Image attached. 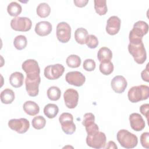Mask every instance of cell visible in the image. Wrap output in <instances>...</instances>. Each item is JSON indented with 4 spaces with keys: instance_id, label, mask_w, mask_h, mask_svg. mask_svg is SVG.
<instances>
[{
    "instance_id": "cell-1",
    "label": "cell",
    "mask_w": 149,
    "mask_h": 149,
    "mask_svg": "<svg viewBox=\"0 0 149 149\" xmlns=\"http://www.w3.org/2000/svg\"><path fill=\"white\" fill-rule=\"evenodd\" d=\"M127 97L129 100L133 103L147 100L149 97V87L147 85L133 86L129 89Z\"/></svg>"
},
{
    "instance_id": "cell-2",
    "label": "cell",
    "mask_w": 149,
    "mask_h": 149,
    "mask_svg": "<svg viewBox=\"0 0 149 149\" xmlns=\"http://www.w3.org/2000/svg\"><path fill=\"white\" fill-rule=\"evenodd\" d=\"M128 51L138 64H142L146 61L147 54L143 41L129 42Z\"/></svg>"
},
{
    "instance_id": "cell-3",
    "label": "cell",
    "mask_w": 149,
    "mask_h": 149,
    "mask_svg": "<svg viewBox=\"0 0 149 149\" xmlns=\"http://www.w3.org/2000/svg\"><path fill=\"white\" fill-rule=\"evenodd\" d=\"M116 138L120 146L125 148H134L138 143L137 137L125 129L119 130Z\"/></svg>"
},
{
    "instance_id": "cell-4",
    "label": "cell",
    "mask_w": 149,
    "mask_h": 149,
    "mask_svg": "<svg viewBox=\"0 0 149 149\" xmlns=\"http://www.w3.org/2000/svg\"><path fill=\"white\" fill-rule=\"evenodd\" d=\"M148 31V24L142 20H139L133 25L132 30L129 33V39L130 42L142 41L143 37Z\"/></svg>"
},
{
    "instance_id": "cell-5",
    "label": "cell",
    "mask_w": 149,
    "mask_h": 149,
    "mask_svg": "<svg viewBox=\"0 0 149 149\" xmlns=\"http://www.w3.org/2000/svg\"><path fill=\"white\" fill-rule=\"evenodd\" d=\"M106 136L102 132H96L93 133L87 134L86 137L87 144L94 148H104L106 144Z\"/></svg>"
},
{
    "instance_id": "cell-6",
    "label": "cell",
    "mask_w": 149,
    "mask_h": 149,
    "mask_svg": "<svg viewBox=\"0 0 149 149\" xmlns=\"http://www.w3.org/2000/svg\"><path fill=\"white\" fill-rule=\"evenodd\" d=\"M59 123L64 133L72 134L76 130V126L73 122V115L68 112L62 113L59 118Z\"/></svg>"
},
{
    "instance_id": "cell-7",
    "label": "cell",
    "mask_w": 149,
    "mask_h": 149,
    "mask_svg": "<svg viewBox=\"0 0 149 149\" xmlns=\"http://www.w3.org/2000/svg\"><path fill=\"white\" fill-rule=\"evenodd\" d=\"M31 20L27 17H16L10 22L11 28L19 31H27L31 28Z\"/></svg>"
},
{
    "instance_id": "cell-8",
    "label": "cell",
    "mask_w": 149,
    "mask_h": 149,
    "mask_svg": "<svg viewBox=\"0 0 149 149\" xmlns=\"http://www.w3.org/2000/svg\"><path fill=\"white\" fill-rule=\"evenodd\" d=\"M58 40L62 42H68L71 37V27L70 25L65 22H60L56 26V31Z\"/></svg>"
},
{
    "instance_id": "cell-9",
    "label": "cell",
    "mask_w": 149,
    "mask_h": 149,
    "mask_svg": "<svg viewBox=\"0 0 149 149\" xmlns=\"http://www.w3.org/2000/svg\"><path fill=\"white\" fill-rule=\"evenodd\" d=\"M23 70L26 73V77H36L40 76V69L38 62L32 59H27L22 65Z\"/></svg>"
},
{
    "instance_id": "cell-10",
    "label": "cell",
    "mask_w": 149,
    "mask_h": 149,
    "mask_svg": "<svg viewBox=\"0 0 149 149\" xmlns=\"http://www.w3.org/2000/svg\"><path fill=\"white\" fill-rule=\"evenodd\" d=\"M65 71L64 66L59 63L50 65L44 69V76L49 80H56L59 79Z\"/></svg>"
},
{
    "instance_id": "cell-11",
    "label": "cell",
    "mask_w": 149,
    "mask_h": 149,
    "mask_svg": "<svg viewBox=\"0 0 149 149\" xmlns=\"http://www.w3.org/2000/svg\"><path fill=\"white\" fill-rule=\"evenodd\" d=\"M8 126L18 133H26L30 127L29 121L26 118L12 119L8 122Z\"/></svg>"
},
{
    "instance_id": "cell-12",
    "label": "cell",
    "mask_w": 149,
    "mask_h": 149,
    "mask_svg": "<svg viewBox=\"0 0 149 149\" xmlns=\"http://www.w3.org/2000/svg\"><path fill=\"white\" fill-rule=\"evenodd\" d=\"M40 82V76L33 78L26 77L25 79V85L26 90L29 95L31 97H36L38 94V87Z\"/></svg>"
},
{
    "instance_id": "cell-13",
    "label": "cell",
    "mask_w": 149,
    "mask_h": 149,
    "mask_svg": "<svg viewBox=\"0 0 149 149\" xmlns=\"http://www.w3.org/2000/svg\"><path fill=\"white\" fill-rule=\"evenodd\" d=\"M63 98L66 106L69 109H73L77 105L79 93L74 89L69 88L65 91Z\"/></svg>"
},
{
    "instance_id": "cell-14",
    "label": "cell",
    "mask_w": 149,
    "mask_h": 149,
    "mask_svg": "<svg viewBox=\"0 0 149 149\" xmlns=\"http://www.w3.org/2000/svg\"><path fill=\"white\" fill-rule=\"evenodd\" d=\"M66 81L71 85L80 87L86 81L85 76L79 71L69 72L65 76Z\"/></svg>"
},
{
    "instance_id": "cell-15",
    "label": "cell",
    "mask_w": 149,
    "mask_h": 149,
    "mask_svg": "<svg viewBox=\"0 0 149 149\" xmlns=\"http://www.w3.org/2000/svg\"><path fill=\"white\" fill-rule=\"evenodd\" d=\"M94 121L95 116L92 113H86L84 115L82 124L85 126L87 134L99 131V127Z\"/></svg>"
},
{
    "instance_id": "cell-16",
    "label": "cell",
    "mask_w": 149,
    "mask_h": 149,
    "mask_svg": "<svg viewBox=\"0 0 149 149\" xmlns=\"http://www.w3.org/2000/svg\"><path fill=\"white\" fill-rule=\"evenodd\" d=\"M121 20L116 16H112L107 20L106 31L110 35L116 34L120 27Z\"/></svg>"
},
{
    "instance_id": "cell-17",
    "label": "cell",
    "mask_w": 149,
    "mask_h": 149,
    "mask_svg": "<svg viewBox=\"0 0 149 149\" xmlns=\"http://www.w3.org/2000/svg\"><path fill=\"white\" fill-rule=\"evenodd\" d=\"M112 90L116 93H122L127 86L126 79L120 75L115 76L111 80V83Z\"/></svg>"
},
{
    "instance_id": "cell-18",
    "label": "cell",
    "mask_w": 149,
    "mask_h": 149,
    "mask_svg": "<svg viewBox=\"0 0 149 149\" xmlns=\"http://www.w3.org/2000/svg\"><path fill=\"white\" fill-rule=\"evenodd\" d=\"M130 126L134 130L139 132L145 127V122L143 117L138 113H133L129 116Z\"/></svg>"
},
{
    "instance_id": "cell-19",
    "label": "cell",
    "mask_w": 149,
    "mask_h": 149,
    "mask_svg": "<svg viewBox=\"0 0 149 149\" xmlns=\"http://www.w3.org/2000/svg\"><path fill=\"white\" fill-rule=\"evenodd\" d=\"M51 23L47 21H41L37 23L35 26V32L40 36H46L52 31Z\"/></svg>"
},
{
    "instance_id": "cell-20",
    "label": "cell",
    "mask_w": 149,
    "mask_h": 149,
    "mask_svg": "<svg viewBox=\"0 0 149 149\" xmlns=\"http://www.w3.org/2000/svg\"><path fill=\"white\" fill-rule=\"evenodd\" d=\"M23 108L24 111L30 116H34L38 114L40 112V107L38 105L32 101H26L23 105Z\"/></svg>"
},
{
    "instance_id": "cell-21",
    "label": "cell",
    "mask_w": 149,
    "mask_h": 149,
    "mask_svg": "<svg viewBox=\"0 0 149 149\" xmlns=\"http://www.w3.org/2000/svg\"><path fill=\"white\" fill-rule=\"evenodd\" d=\"M24 76L19 72H15L12 73L9 77V82L12 86L15 88L20 87L23 84Z\"/></svg>"
},
{
    "instance_id": "cell-22",
    "label": "cell",
    "mask_w": 149,
    "mask_h": 149,
    "mask_svg": "<svg viewBox=\"0 0 149 149\" xmlns=\"http://www.w3.org/2000/svg\"><path fill=\"white\" fill-rule=\"evenodd\" d=\"M97 58L101 63L111 61L112 58V52L109 48L105 47H102L98 51Z\"/></svg>"
},
{
    "instance_id": "cell-23",
    "label": "cell",
    "mask_w": 149,
    "mask_h": 149,
    "mask_svg": "<svg viewBox=\"0 0 149 149\" xmlns=\"http://www.w3.org/2000/svg\"><path fill=\"white\" fill-rule=\"evenodd\" d=\"M15 100V93L10 88H5L1 93V101L3 104H11Z\"/></svg>"
},
{
    "instance_id": "cell-24",
    "label": "cell",
    "mask_w": 149,
    "mask_h": 149,
    "mask_svg": "<svg viewBox=\"0 0 149 149\" xmlns=\"http://www.w3.org/2000/svg\"><path fill=\"white\" fill-rule=\"evenodd\" d=\"M88 36L87 30L83 27L78 28L74 32L75 40L77 43L80 44H86Z\"/></svg>"
},
{
    "instance_id": "cell-25",
    "label": "cell",
    "mask_w": 149,
    "mask_h": 149,
    "mask_svg": "<svg viewBox=\"0 0 149 149\" xmlns=\"http://www.w3.org/2000/svg\"><path fill=\"white\" fill-rule=\"evenodd\" d=\"M59 112L58 107L54 104H48L44 107V113L49 119L54 118Z\"/></svg>"
},
{
    "instance_id": "cell-26",
    "label": "cell",
    "mask_w": 149,
    "mask_h": 149,
    "mask_svg": "<svg viewBox=\"0 0 149 149\" xmlns=\"http://www.w3.org/2000/svg\"><path fill=\"white\" fill-rule=\"evenodd\" d=\"M36 12L40 17L45 18L48 16L51 12V8L49 5L45 2L40 3L37 7Z\"/></svg>"
},
{
    "instance_id": "cell-27",
    "label": "cell",
    "mask_w": 149,
    "mask_h": 149,
    "mask_svg": "<svg viewBox=\"0 0 149 149\" xmlns=\"http://www.w3.org/2000/svg\"><path fill=\"white\" fill-rule=\"evenodd\" d=\"M22 8L21 5L18 3L17 2H10L7 7L8 13L11 16L16 17L18 16L22 12Z\"/></svg>"
},
{
    "instance_id": "cell-28",
    "label": "cell",
    "mask_w": 149,
    "mask_h": 149,
    "mask_svg": "<svg viewBox=\"0 0 149 149\" xmlns=\"http://www.w3.org/2000/svg\"><path fill=\"white\" fill-rule=\"evenodd\" d=\"M94 9L97 13L102 16L106 14L108 10L107 2L105 0H95Z\"/></svg>"
},
{
    "instance_id": "cell-29",
    "label": "cell",
    "mask_w": 149,
    "mask_h": 149,
    "mask_svg": "<svg viewBox=\"0 0 149 149\" xmlns=\"http://www.w3.org/2000/svg\"><path fill=\"white\" fill-rule=\"evenodd\" d=\"M61 95V91L59 87L51 86L47 90L48 98L51 101L58 100Z\"/></svg>"
},
{
    "instance_id": "cell-30",
    "label": "cell",
    "mask_w": 149,
    "mask_h": 149,
    "mask_svg": "<svg viewBox=\"0 0 149 149\" xmlns=\"http://www.w3.org/2000/svg\"><path fill=\"white\" fill-rule=\"evenodd\" d=\"M27 44V38L26 36L23 35H19L16 36L13 40L14 46L18 50H22L25 48Z\"/></svg>"
},
{
    "instance_id": "cell-31",
    "label": "cell",
    "mask_w": 149,
    "mask_h": 149,
    "mask_svg": "<svg viewBox=\"0 0 149 149\" xmlns=\"http://www.w3.org/2000/svg\"><path fill=\"white\" fill-rule=\"evenodd\" d=\"M66 62L69 67L76 68L80 66L81 64V59L76 55H70L66 58Z\"/></svg>"
},
{
    "instance_id": "cell-32",
    "label": "cell",
    "mask_w": 149,
    "mask_h": 149,
    "mask_svg": "<svg viewBox=\"0 0 149 149\" xmlns=\"http://www.w3.org/2000/svg\"><path fill=\"white\" fill-rule=\"evenodd\" d=\"M113 69V65L111 61L101 62L99 66V69L101 73L104 75H109L112 73Z\"/></svg>"
},
{
    "instance_id": "cell-33",
    "label": "cell",
    "mask_w": 149,
    "mask_h": 149,
    "mask_svg": "<svg viewBox=\"0 0 149 149\" xmlns=\"http://www.w3.org/2000/svg\"><path fill=\"white\" fill-rule=\"evenodd\" d=\"M33 127L37 130L41 129L44 128L46 124V120L41 115L35 116L31 122Z\"/></svg>"
},
{
    "instance_id": "cell-34",
    "label": "cell",
    "mask_w": 149,
    "mask_h": 149,
    "mask_svg": "<svg viewBox=\"0 0 149 149\" xmlns=\"http://www.w3.org/2000/svg\"><path fill=\"white\" fill-rule=\"evenodd\" d=\"M86 44L87 46L91 49L95 48L98 45V40L97 37L93 34H90L87 36Z\"/></svg>"
},
{
    "instance_id": "cell-35",
    "label": "cell",
    "mask_w": 149,
    "mask_h": 149,
    "mask_svg": "<svg viewBox=\"0 0 149 149\" xmlns=\"http://www.w3.org/2000/svg\"><path fill=\"white\" fill-rule=\"evenodd\" d=\"M95 62L93 59H87L83 62V68L88 72L93 71L95 68Z\"/></svg>"
},
{
    "instance_id": "cell-36",
    "label": "cell",
    "mask_w": 149,
    "mask_h": 149,
    "mask_svg": "<svg viewBox=\"0 0 149 149\" xmlns=\"http://www.w3.org/2000/svg\"><path fill=\"white\" fill-rule=\"evenodd\" d=\"M140 143L142 146L146 148H149V133L144 132L140 136Z\"/></svg>"
},
{
    "instance_id": "cell-37",
    "label": "cell",
    "mask_w": 149,
    "mask_h": 149,
    "mask_svg": "<svg viewBox=\"0 0 149 149\" xmlns=\"http://www.w3.org/2000/svg\"><path fill=\"white\" fill-rule=\"evenodd\" d=\"M148 108H149V104H143L140 107V112L143 115H144L146 116L147 120H148Z\"/></svg>"
},
{
    "instance_id": "cell-38",
    "label": "cell",
    "mask_w": 149,
    "mask_h": 149,
    "mask_svg": "<svg viewBox=\"0 0 149 149\" xmlns=\"http://www.w3.org/2000/svg\"><path fill=\"white\" fill-rule=\"evenodd\" d=\"M148 64L147 65V66H146V68L143 70L141 73V78L142 79L145 81H147L148 82L149 81V72H148Z\"/></svg>"
},
{
    "instance_id": "cell-39",
    "label": "cell",
    "mask_w": 149,
    "mask_h": 149,
    "mask_svg": "<svg viewBox=\"0 0 149 149\" xmlns=\"http://www.w3.org/2000/svg\"><path fill=\"white\" fill-rule=\"evenodd\" d=\"M74 5L77 7H83L85 6L88 2V0H74L73 1Z\"/></svg>"
},
{
    "instance_id": "cell-40",
    "label": "cell",
    "mask_w": 149,
    "mask_h": 149,
    "mask_svg": "<svg viewBox=\"0 0 149 149\" xmlns=\"http://www.w3.org/2000/svg\"><path fill=\"white\" fill-rule=\"evenodd\" d=\"M117 146L116 144L113 141H109L107 146L104 147V148H117Z\"/></svg>"
}]
</instances>
